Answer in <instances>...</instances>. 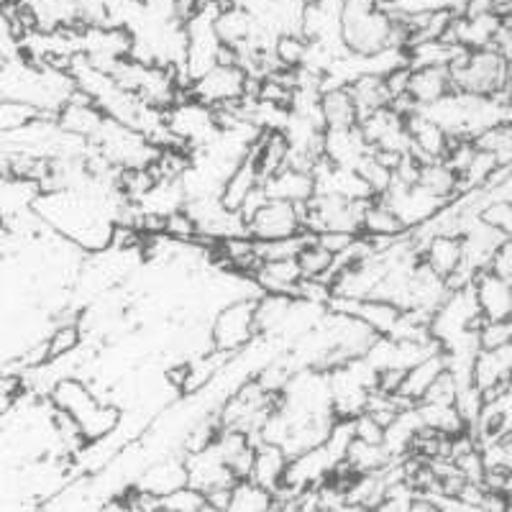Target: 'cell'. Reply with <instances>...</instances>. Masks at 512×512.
Masks as SVG:
<instances>
[{
  "mask_svg": "<svg viewBox=\"0 0 512 512\" xmlns=\"http://www.w3.org/2000/svg\"><path fill=\"white\" fill-rule=\"evenodd\" d=\"M49 400L57 410L70 415L77 423L80 433L88 443H98L111 436L121 425V410L111 402H103L95 397L88 384L80 377H62L49 392Z\"/></svg>",
  "mask_w": 512,
  "mask_h": 512,
  "instance_id": "obj_1",
  "label": "cell"
},
{
  "mask_svg": "<svg viewBox=\"0 0 512 512\" xmlns=\"http://www.w3.org/2000/svg\"><path fill=\"white\" fill-rule=\"evenodd\" d=\"M451 90L469 95H495L512 82L510 59L497 49H466L451 67Z\"/></svg>",
  "mask_w": 512,
  "mask_h": 512,
  "instance_id": "obj_2",
  "label": "cell"
},
{
  "mask_svg": "<svg viewBox=\"0 0 512 512\" xmlns=\"http://www.w3.org/2000/svg\"><path fill=\"white\" fill-rule=\"evenodd\" d=\"M90 146L98 157L116 169L152 167L154 159L159 157V146L152 144L141 131L108 116L100 123L98 134L90 139Z\"/></svg>",
  "mask_w": 512,
  "mask_h": 512,
  "instance_id": "obj_3",
  "label": "cell"
},
{
  "mask_svg": "<svg viewBox=\"0 0 512 512\" xmlns=\"http://www.w3.org/2000/svg\"><path fill=\"white\" fill-rule=\"evenodd\" d=\"M164 116H167V128L175 139V146H182L187 152L210 144L221 134L216 108L200 103L192 95H182L177 103L169 105Z\"/></svg>",
  "mask_w": 512,
  "mask_h": 512,
  "instance_id": "obj_4",
  "label": "cell"
},
{
  "mask_svg": "<svg viewBox=\"0 0 512 512\" xmlns=\"http://www.w3.org/2000/svg\"><path fill=\"white\" fill-rule=\"evenodd\" d=\"M369 200H346L336 195H313L303 203V226L310 233H361V218Z\"/></svg>",
  "mask_w": 512,
  "mask_h": 512,
  "instance_id": "obj_5",
  "label": "cell"
},
{
  "mask_svg": "<svg viewBox=\"0 0 512 512\" xmlns=\"http://www.w3.org/2000/svg\"><path fill=\"white\" fill-rule=\"evenodd\" d=\"M259 336L256 331V297H239L223 305L210 323L213 349L239 354Z\"/></svg>",
  "mask_w": 512,
  "mask_h": 512,
  "instance_id": "obj_6",
  "label": "cell"
},
{
  "mask_svg": "<svg viewBox=\"0 0 512 512\" xmlns=\"http://www.w3.org/2000/svg\"><path fill=\"white\" fill-rule=\"evenodd\" d=\"M246 82H249V75L241 70L239 64L218 62L213 70H208L203 77L190 82L187 95L210 105V108H221V105L236 103V100L244 98Z\"/></svg>",
  "mask_w": 512,
  "mask_h": 512,
  "instance_id": "obj_7",
  "label": "cell"
},
{
  "mask_svg": "<svg viewBox=\"0 0 512 512\" xmlns=\"http://www.w3.org/2000/svg\"><path fill=\"white\" fill-rule=\"evenodd\" d=\"M384 203L395 210V216L400 218V223L408 231L423 226L425 221H431L438 210L446 205V200L433 195L431 190H425L420 182H413V185H405V182L392 180V185L387 187L384 195H379Z\"/></svg>",
  "mask_w": 512,
  "mask_h": 512,
  "instance_id": "obj_8",
  "label": "cell"
},
{
  "mask_svg": "<svg viewBox=\"0 0 512 512\" xmlns=\"http://www.w3.org/2000/svg\"><path fill=\"white\" fill-rule=\"evenodd\" d=\"M303 205L285 203V200H264L246 221V233L254 241L290 239L303 233Z\"/></svg>",
  "mask_w": 512,
  "mask_h": 512,
  "instance_id": "obj_9",
  "label": "cell"
},
{
  "mask_svg": "<svg viewBox=\"0 0 512 512\" xmlns=\"http://www.w3.org/2000/svg\"><path fill=\"white\" fill-rule=\"evenodd\" d=\"M182 461H185L187 469V484L198 487L203 495L213 492V489L233 487V482H236V474L228 469L216 443L198 448V451H187Z\"/></svg>",
  "mask_w": 512,
  "mask_h": 512,
  "instance_id": "obj_10",
  "label": "cell"
},
{
  "mask_svg": "<svg viewBox=\"0 0 512 512\" xmlns=\"http://www.w3.org/2000/svg\"><path fill=\"white\" fill-rule=\"evenodd\" d=\"M338 464L331 454H328V448L323 443L313 448H305L300 454L290 456L287 461V472H285V482L282 487L287 489H308V487H318L320 482H326L336 474Z\"/></svg>",
  "mask_w": 512,
  "mask_h": 512,
  "instance_id": "obj_11",
  "label": "cell"
},
{
  "mask_svg": "<svg viewBox=\"0 0 512 512\" xmlns=\"http://www.w3.org/2000/svg\"><path fill=\"white\" fill-rule=\"evenodd\" d=\"M315 195H336L346 200H372L374 192L367 180L349 167H336V164L320 159L313 167Z\"/></svg>",
  "mask_w": 512,
  "mask_h": 512,
  "instance_id": "obj_12",
  "label": "cell"
},
{
  "mask_svg": "<svg viewBox=\"0 0 512 512\" xmlns=\"http://www.w3.org/2000/svg\"><path fill=\"white\" fill-rule=\"evenodd\" d=\"M374 149L361 134L359 123L349 128H326L323 131V159L336 167L356 169Z\"/></svg>",
  "mask_w": 512,
  "mask_h": 512,
  "instance_id": "obj_13",
  "label": "cell"
},
{
  "mask_svg": "<svg viewBox=\"0 0 512 512\" xmlns=\"http://www.w3.org/2000/svg\"><path fill=\"white\" fill-rule=\"evenodd\" d=\"M410 134V154L418 159L420 164L436 162V159H446L448 146H451V136L443 131L438 123L431 118H425L420 111H413L405 116Z\"/></svg>",
  "mask_w": 512,
  "mask_h": 512,
  "instance_id": "obj_14",
  "label": "cell"
},
{
  "mask_svg": "<svg viewBox=\"0 0 512 512\" xmlns=\"http://www.w3.org/2000/svg\"><path fill=\"white\" fill-rule=\"evenodd\" d=\"M262 190L269 200H285V203L303 205L315 195V177L308 169L282 167L274 175L264 177Z\"/></svg>",
  "mask_w": 512,
  "mask_h": 512,
  "instance_id": "obj_15",
  "label": "cell"
},
{
  "mask_svg": "<svg viewBox=\"0 0 512 512\" xmlns=\"http://www.w3.org/2000/svg\"><path fill=\"white\" fill-rule=\"evenodd\" d=\"M474 292H477L479 310L487 320H505L512 315V282L502 280L489 269L474 277Z\"/></svg>",
  "mask_w": 512,
  "mask_h": 512,
  "instance_id": "obj_16",
  "label": "cell"
},
{
  "mask_svg": "<svg viewBox=\"0 0 512 512\" xmlns=\"http://www.w3.org/2000/svg\"><path fill=\"white\" fill-rule=\"evenodd\" d=\"M251 280L262 292L295 297L297 285L303 280V272H300L297 259H267V262L256 264V269L251 272Z\"/></svg>",
  "mask_w": 512,
  "mask_h": 512,
  "instance_id": "obj_17",
  "label": "cell"
},
{
  "mask_svg": "<svg viewBox=\"0 0 512 512\" xmlns=\"http://www.w3.org/2000/svg\"><path fill=\"white\" fill-rule=\"evenodd\" d=\"M187 195L182 187L180 177L177 180H157L149 190L141 195L139 205L141 216H154V218H167L177 210L185 208Z\"/></svg>",
  "mask_w": 512,
  "mask_h": 512,
  "instance_id": "obj_18",
  "label": "cell"
},
{
  "mask_svg": "<svg viewBox=\"0 0 512 512\" xmlns=\"http://www.w3.org/2000/svg\"><path fill=\"white\" fill-rule=\"evenodd\" d=\"M443 372H446V354H443V349L433 351V354H428L425 359H420L418 364H413L408 372L402 374V382H400V390H397V395L405 397V400H410V402H420L423 400L425 392H428V387H431V384L436 382Z\"/></svg>",
  "mask_w": 512,
  "mask_h": 512,
  "instance_id": "obj_19",
  "label": "cell"
},
{
  "mask_svg": "<svg viewBox=\"0 0 512 512\" xmlns=\"http://www.w3.org/2000/svg\"><path fill=\"white\" fill-rule=\"evenodd\" d=\"M287 461H290V456L280 446H274V443H256L249 479L267 487L269 492H277L282 487V482H285Z\"/></svg>",
  "mask_w": 512,
  "mask_h": 512,
  "instance_id": "obj_20",
  "label": "cell"
},
{
  "mask_svg": "<svg viewBox=\"0 0 512 512\" xmlns=\"http://www.w3.org/2000/svg\"><path fill=\"white\" fill-rule=\"evenodd\" d=\"M446 93H451V75H448V67H418L413 70L410 67V82H408V98L415 105H428L436 103L438 98H443Z\"/></svg>",
  "mask_w": 512,
  "mask_h": 512,
  "instance_id": "obj_21",
  "label": "cell"
},
{
  "mask_svg": "<svg viewBox=\"0 0 512 512\" xmlns=\"http://www.w3.org/2000/svg\"><path fill=\"white\" fill-rule=\"evenodd\" d=\"M420 259L446 280V277H451L461 264V236L438 233V236L425 241V246L420 249Z\"/></svg>",
  "mask_w": 512,
  "mask_h": 512,
  "instance_id": "obj_22",
  "label": "cell"
},
{
  "mask_svg": "<svg viewBox=\"0 0 512 512\" xmlns=\"http://www.w3.org/2000/svg\"><path fill=\"white\" fill-rule=\"evenodd\" d=\"M464 52L466 47L448 39L415 41L408 47V64L413 70H418V67H451Z\"/></svg>",
  "mask_w": 512,
  "mask_h": 512,
  "instance_id": "obj_23",
  "label": "cell"
},
{
  "mask_svg": "<svg viewBox=\"0 0 512 512\" xmlns=\"http://www.w3.org/2000/svg\"><path fill=\"white\" fill-rule=\"evenodd\" d=\"M259 185H262V172H259V167H256L254 154L249 152L244 162L233 169L231 177L226 180V185H223L221 200L226 203V208L241 210L244 200L249 198L251 192H254Z\"/></svg>",
  "mask_w": 512,
  "mask_h": 512,
  "instance_id": "obj_24",
  "label": "cell"
},
{
  "mask_svg": "<svg viewBox=\"0 0 512 512\" xmlns=\"http://www.w3.org/2000/svg\"><path fill=\"white\" fill-rule=\"evenodd\" d=\"M216 31L223 47L239 49L254 39V21L244 8L233 6L228 0V6H223L216 16Z\"/></svg>",
  "mask_w": 512,
  "mask_h": 512,
  "instance_id": "obj_25",
  "label": "cell"
},
{
  "mask_svg": "<svg viewBox=\"0 0 512 512\" xmlns=\"http://www.w3.org/2000/svg\"><path fill=\"white\" fill-rule=\"evenodd\" d=\"M408 228L402 226L400 218L395 216V210L384 203L382 198H372L364 208V218H361V236L369 239H395L402 236Z\"/></svg>",
  "mask_w": 512,
  "mask_h": 512,
  "instance_id": "obj_26",
  "label": "cell"
},
{
  "mask_svg": "<svg viewBox=\"0 0 512 512\" xmlns=\"http://www.w3.org/2000/svg\"><path fill=\"white\" fill-rule=\"evenodd\" d=\"M187 484V469H185V461H175V459H167V461H159V464H152L141 474L139 484L136 487L146 489V492H152V495L164 497L169 492H175L177 487H185Z\"/></svg>",
  "mask_w": 512,
  "mask_h": 512,
  "instance_id": "obj_27",
  "label": "cell"
},
{
  "mask_svg": "<svg viewBox=\"0 0 512 512\" xmlns=\"http://www.w3.org/2000/svg\"><path fill=\"white\" fill-rule=\"evenodd\" d=\"M320 113H323L326 128H349L359 123V113H356L349 88L320 90Z\"/></svg>",
  "mask_w": 512,
  "mask_h": 512,
  "instance_id": "obj_28",
  "label": "cell"
},
{
  "mask_svg": "<svg viewBox=\"0 0 512 512\" xmlns=\"http://www.w3.org/2000/svg\"><path fill=\"white\" fill-rule=\"evenodd\" d=\"M349 93L351 98H354L359 121L361 118L372 116V113L379 111V108H387V105L392 103L387 82H384V77H377V75H364L356 82H351Z\"/></svg>",
  "mask_w": 512,
  "mask_h": 512,
  "instance_id": "obj_29",
  "label": "cell"
},
{
  "mask_svg": "<svg viewBox=\"0 0 512 512\" xmlns=\"http://www.w3.org/2000/svg\"><path fill=\"white\" fill-rule=\"evenodd\" d=\"M292 300L290 295H274V292H264L262 297H256V331L259 336H274L282 333L290 315Z\"/></svg>",
  "mask_w": 512,
  "mask_h": 512,
  "instance_id": "obj_30",
  "label": "cell"
},
{
  "mask_svg": "<svg viewBox=\"0 0 512 512\" xmlns=\"http://www.w3.org/2000/svg\"><path fill=\"white\" fill-rule=\"evenodd\" d=\"M418 182L425 187V190H431L433 195H438V198L446 200V203L448 200H454L456 195H461L459 175H456L454 169L448 167L443 159L420 164Z\"/></svg>",
  "mask_w": 512,
  "mask_h": 512,
  "instance_id": "obj_31",
  "label": "cell"
},
{
  "mask_svg": "<svg viewBox=\"0 0 512 512\" xmlns=\"http://www.w3.org/2000/svg\"><path fill=\"white\" fill-rule=\"evenodd\" d=\"M274 507V492L256 484L254 479H236L231 487V502L228 510L233 512H267Z\"/></svg>",
  "mask_w": 512,
  "mask_h": 512,
  "instance_id": "obj_32",
  "label": "cell"
},
{
  "mask_svg": "<svg viewBox=\"0 0 512 512\" xmlns=\"http://www.w3.org/2000/svg\"><path fill=\"white\" fill-rule=\"evenodd\" d=\"M379 6L395 18H408V16H420V13H436V11H448V13H464L469 0H379Z\"/></svg>",
  "mask_w": 512,
  "mask_h": 512,
  "instance_id": "obj_33",
  "label": "cell"
},
{
  "mask_svg": "<svg viewBox=\"0 0 512 512\" xmlns=\"http://www.w3.org/2000/svg\"><path fill=\"white\" fill-rule=\"evenodd\" d=\"M418 413L425 428L443 433V436H459L466 431L464 418L459 415L456 405H433V402H418Z\"/></svg>",
  "mask_w": 512,
  "mask_h": 512,
  "instance_id": "obj_34",
  "label": "cell"
},
{
  "mask_svg": "<svg viewBox=\"0 0 512 512\" xmlns=\"http://www.w3.org/2000/svg\"><path fill=\"white\" fill-rule=\"evenodd\" d=\"M474 146L489 152L497 164H512V123L500 121L474 136Z\"/></svg>",
  "mask_w": 512,
  "mask_h": 512,
  "instance_id": "obj_35",
  "label": "cell"
},
{
  "mask_svg": "<svg viewBox=\"0 0 512 512\" xmlns=\"http://www.w3.org/2000/svg\"><path fill=\"white\" fill-rule=\"evenodd\" d=\"M297 264H300L303 277H310V280H328L333 267V254L328 249H323L313 236V239L300 249V254H297Z\"/></svg>",
  "mask_w": 512,
  "mask_h": 512,
  "instance_id": "obj_36",
  "label": "cell"
},
{
  "mask_svg": "<svg viewBox=\"0 0 512 512\" xmlns=\"http://www.w3.org/2000/svg\"><path fill=\"white\" fill-rule=\"evenodd\" d=\"M159 510L167 512H198L208 510V502H205V495L198 487L192 484H185V487H177L175 492L159 497Z\"/></svg>",
  "mask_w": 512,
  "mask_h": 512,
  "instance_id": "obj_37",
  "label": "cell"
},
{
  "mask_svg": "<svg viewBox=\"0 0 512 512\" xmlns=\"http://www.w3.org/2000/svg\"><path fill=\"white\" fill-rule=\"evenodd\" d=\"M305 49H308V39L303 34H282L274 41V57L282 70H297L303 64Z\"/></svg>",
  "mask_w": 512,
  "mask_h": 512,
  "instance_id": "obj_38",
  "label": "cell"
},
{
  "mask_svg": "<svg viewBox=\"0 0 512 512\" xmlns=\"http://www.w3.org/2000/svg\"><path fill=\"white\" fill-rule=\"evenodd\" d=\"M36 116H41L34 105L21 103V100H8L0 98V136L11 134L16 128L26 126L29 121H34Z\"/></svg>",
  "mask_w": 512,
  "mask_h": 512,
  "instance_id": "obj_39",
  "label": "cell"
},
{
  "mask_svg": "<svg viewBox=\"0 0 512 512\" xmlns=\"http://www.w3.org/2000/svg\"><path fill=\"white\" fill-rule=\"evenodd\" d=\"M82 344V328L80 323H59L52 331V336L47 338L49 346V361L59 359V356L75 354Z\"/></svg>",
  "mask_w": 512,
  "mask_h": 512,
  "instance_id": "obj_40",
  "label": "cell"
},
{
  "mask_svg": "<svg viewBox=\"0 0 512 512\" xmlns=\"http://www.w3.org/2000/svg\"><path fill=\"white\" fill-rule=\"evenodd\" d=\"M24 392V374L13 372V369L0 372V418H6V415L16 408V402L21 400Z\"/></svg>",
  "mask_w": 512,
  "mask_h": 512,
  "instance_id": "obj_41",
  "label": "cell"
},
{
  "mask_svg": "<svg viewBox=\"0 0 512 512\" xmlns=\"http://www.w3.org/2000/svg\"><path fill=\"white\" fill-rule=\"evenodd\" d=\"M164 236L175 241H198V228H195V221L187 216V210H177L172 216L164 218Z\"/></svg>",
  "mask_w": 512,
  "mask_h": 512,
  "instance_id": "obj_42",
  "label": "cell"
},
{
  "mask_svg": "<svg viewBox=\"0 0 512 512\" xmlns=\"http://www.w3.org/2000/svg\"><path fill=\"white\" fill-rule=\"evenodd\" d=\"M456 392H459V384H456V379L446 372L441 374V377L436 379V382L428 387V392L423 395V400L420 402H433V405H454L456 402Z\"/></svg>",
  "mask_w": 512,
  "mask_h": 512,
  "instance_id": "obj_43",
  "label": "cell"
},
{
  "mask_svg": "<svg viewBox=\"0 0 512 512\" xmlns=\"http://www.w3.org/2000/svg\"><path fill=\"white\" fill-rule=\"evenodd\" d=\"M482 218L492 226L500 228L505 233V239L512 241V203L507 200H495V203H489L487 208L482 210Z\"/></svg>",
  "mask_w": 512,
  "mask_h": 512,
  "instance_id": "obj_44",
  "label": "cell"
},
{
  "mask_svg": "<svg viewBox=\"0 0 512 512\" xmlns=\"http://www.w3.org/2000/svg\"><path fill=\"white\" fill-rule=\"evenodd\" d=\"M489 272L502 277V280L512 282V241L505 239L500 246L495 249L492 259H489Z\"/></svg>",
  "mask_w": 512,
  "mask_h": 512,
  "instance_id": "obj_45",
  "label": "cell"
},
{
  "mask_svg": "<svg viewBox=\"0 0 512 512\" xmlns=\"http://www.w3.org/2000/svg\"><path fill=\"white\" fill-rule=\"evenodd\" d=\"M356 236L354 233H341V231H326V233H315V241H318L323 249L331 251L333 256L341 254V251L346 249V246H351V241H354Z\"/></svg>",
  "mask_w": 512,
  "mask_h": 512,
  "instance_id": "obj_46",
  "label": "cell"
},
{
  "mask_svg": "<svg viewBox=\"0 0 512 512\" xmlns=\"http://www.w3.org/2000/svg\"><path fill=\"white\" fill-rule=\"evenodd\" d=\"M3 64H6V59H0V67H3Z\"/></svg>",
  "mask_w": 512,
  "mask_h": 512,
  "instance_id": "obj_47",
  "label": "cell"
},
{
  "mask_svg": "<svg viewBox=\"0 0 512 512\" xmlns=\"http://www.w3.org/2000/svg\"><path fill=\"white\" fill-rule=\"evenodd\" d=\"M510 379H512V369H510Z\"/></svg>",
  "mask_w": 512,
  "mask_h": 512,
  "instance_id": "obj_48",
  "label": "cell"
}]
</instances>
